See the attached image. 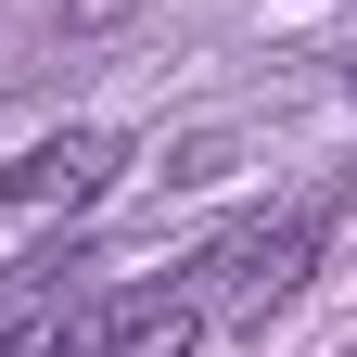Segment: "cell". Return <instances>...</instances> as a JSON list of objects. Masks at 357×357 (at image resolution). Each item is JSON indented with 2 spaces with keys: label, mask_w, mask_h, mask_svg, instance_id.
<instances>
[{
  "label": "cell",
  "mask_w": 357,
  "mask_h": 357,
  "mask_svg": "<svg viewBox=\"0 0 357 357\" xmlns=\"http://www.w3.org/2000/svg\"><path fill=\"white\" fill-rule=\"evenodd\" d=\"M344 89H357V64H344Z\"/></svg>",
  "instance_id": "5"
},
{
  "label": "cell",
  "mask_w": 357,
  "mask_h": 357,
  "mask_svg": "<svg viewBox=\"0 0 357 357\" xmlns=\"http://www.w3.org/2000/svg\"><path fill=\"white\" fill-rule=\"evenodd\" d=\"M115 166H128L115 128H52L26 166H0V204H102V192H115Z\"/></svg>",
  "instance_id": "3"
},
{
  "label": "cell",
  "mask_w": 357,
  "mask_h": 357,
  "mask_svg": "<svg viewBox=\"0 0 357 357\" xmlns=\"http://www.w3.org/2000/svg\"><path fill=\"white\" fill-rule=\"evenodd\" d=\"M128 13V0H64V26H115Z\"/></svg>",
  "instance_id": "4"
},
{
  "label": "cell",
  "mask_w": 357,
  "mask_h": 357,
  "mask_svg": "<svg viewBox=\"0 0 357 357\" xmlns=\"http://www.w3.org/2000/svg\"><path fill=\"white\" fill-rule=\"evenodd\" d=\"M192 332H204V294L166 281V294H115L89 319H64V357H192Z\"/></svg>",
  "instance_id": "2"
},
{
  "label": "cell",
  "mask_w": 357,
  "mask_h": 357,
  "mask_svg": "<svg viewBox=\"0 0 357 357\" xmlns=\"http://www.w3.org/2000/svg\"><path fill=\"white\" fill-rule=\"evenodd\" d=\"M319 243H332V204H294V217H243L230 243H204V255H192V294L217 306V319H268V306H294V294H306Z\"/></svg>",
  "instance_id": "1"
}]
</instances>
